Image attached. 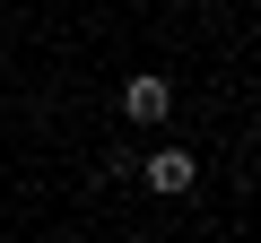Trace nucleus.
Listing matches in <instances>:
<instances>
[{
  "label": "nucleus",
  "mask_w": 261,
  "mask_h": 243,
  "mask_svg": "<svg viewBox=\"0 0 261 243\" xmlns=\"http://www.w3.org/2000/svg\"><path fill=\"white\" fill-rule=\"evenodd\" d=\"M166 104H174V87H166V78H148V70H140V78L122 87V113H130V122H157Z\"/></svg>",
  "instance_id": "1"
},
{
  "label": "nucleus",
  "mask_w": 261,
  "mask_h": 243,
  "mask_svg": "<svg viewBox=\"0 0 261 243\" xmlns=\"http://www.w3.org/2000/svg\"><path fill=\"white\" fill-rule=\"evenodd\" d=\"M148 191H192V157L183 148H157L148 157Z\"/></svg>",
  "instance_id": "2"
}]
</instances>
